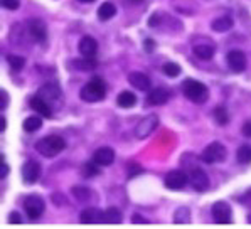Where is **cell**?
Listing matches in <instances>:
<instances>
[{
	"mask_svg": "<svg viewBox=\"0 0 251 229\" xmlns=\"http://www.w3.org/2000/svg\"><path fill=\"white\" fill-rule=\"evenodd\" d=\"M182 93L189 102L198 104L206 103L207 98H209V89H207L206 84L198 79H192V77H189L182 83Z\"/></svg>",
	"mask_w": 251,
	"mask_h": 229,
	"instance_id": "obj_1",
	"label": "cell"
},
{
	"mask_svg": "<svg viewBox=\"0 0 251 229\" xmlns=\"http://www.w3.org/2000/svg\"><path fill=\"white\" fill-rule=\"evenodd\" d=\"M81 100L86 103H96L101 102L103 98L106 96V84L101 77H93L91 81H88L86 84L83 86L79 93Z\"/></svg>",
	"mask_w": 251,
	"mask_h": 229,
	"instance_id": "obj_2",
	"label": "cell"
},
{
	"mask_svg": "<svg viewBox=\"0 0 251 229\" xmlns=\"http://www.w3.org/2000/svg\"><path fill=\"white\" fill-rule=\"evenodd\" d=\"M64 149H66V142H64V138H61L59 135H48V137L41 138V140L36 143L37 152L48 158L56 157V155L63 152Z\"/></svg>",
	"mask_w": 251,
	"mask_h": 229,
	"instance_id": "obj_3",
	"label": "cell"
},
{
	"mask_svg": "<svg viewBox=\"0 0 251 229\" xmlns=\"http://www.w3.org/2000/svg\"><path fill=\"white\" fill-rule=\"evenodd\" d=\"M226 155H227V150L223 143L212 142L202 150L201 158H202V162H206V164H219V162L226 160Z\"/></svg>",
	"mask_w": 251,
	"mask_h": 229,
	"instance_id": "obj_4",
	"label": "cell"
},
{
	"mask_svg": "<svg viewBox=\"0 0 251 229\" xmlns=\"http://www.w3.org/2000/svg\"><path fill=\"white\" fill-rule=\"evenodd\" d=\"M44 209H46V203L41 196H37V194H30V196L25 197L24 211H25V214L30 221L39 219V217L44 214Z\"/></svg>",
	"mask_w": 251,
	"mask_h": 229,
	"instance_id": "obj_5",
	"label": "cell"
},
{
	"mask_svg": "<svg viewBox=\"0 0 251 229\" xmlns=\"http://www.w3.org/2000/svg\"><path fill=\"white\" fill-rule=\"evenodd\" d=\"M157 127H159V116L157 115L145 116V118H142L140 122H138V125L135 127V137L144 140V138L153 133V130H155Z\"/></svg>",
	"mask_w": 251,
	"mask_h": 229,
	"instance_id": "obj_6",
	"label": "cell"
},
{
	"mask_svg": "<svg viewBox=\"0 0 251 229\" xmlns=\"http://www.w3.org/2000/svg\"><path fill=\"white\" fill-rule=\"evenodd\" d=\"M189 180V176L182 170H171V172L165 176L164 178V184L167 189L171 191H179V189H184L185 184Z\"/></svg>",
	"mask_w": 251,
	"mask_h": 229,
	"instance_id": "obj_7",
	"label": "cell"
},
{
	"mask_svg": "<svg viewBox=\"0 0 251 229\" xmlns=\"http://www.w3.org/2000/svg\"><path fill=\"white\" fill-rule=\"evenodd\" d=\"M189 182H191V185L198 192H202L209 187V177H207V174L202 169H198V167L191 169V172H189Z\"/></svg>",
	"mask_w": 251,
	"mask_h": 229,
	"instance_id": "obj_8",
	"label": "cell"
},
{
	"mask_svg": "<svg viewBox=\"0 0 251 229\" xmlns=\"http://www.w3.org/2000/svg\"><path fill=\"white\" fill-rule=\"evenodd\" d=\"M37 96H41L42 100H46V102L52 106L54 103L61 102V89H59L57 84H54V83H46V84H42V86L39 88Z\"/></svg>",
	"mask_w": 251,
	"mask_h": 229,
	"instance_id": "obj_9",
	"label": "cell"
},
{
	"mask_svg": "<svg viewBox=\"0 0 251 229\" xmlns=\"http://www.w3.org/2000/svg\"><path fill=\"white\" fill-rule=\"evenodd\" d=\"M27 32H29V36L36 42H42L48 37V27H46V24L41 19H32L27 24Z\"/></svg>",
	"mask_w": 251,
	"mask_h": 229,
	"instance_id": "obj_10",
	"label": "cell"
},
{
	"mask_svg": "<svg viewBox=\"0 0 251 229\" xmlns=\"http://www.w3.org/2000/svg\"><path fill=\"white\" fill-rule=\"evenodd\" d=\"M226 63L234 73H243L246 69V54L243 51H229L226 56Z\"/></svg>",
	"mask_w": 251,
	"mask_h": 229,
	"instance_id": "obj_11",
	"label": "cell"
},
{
	"mask_svg": "<svg viewBox=\"0 0 251 229\" xmlns=\"http://www.w3.org/2000/svg\"><path fill=\"white\" fill-rule=\"evenodd\" d=\"M212 217L218 224H229L231 223V207L225 201H219L212 205Z\"/></svg>",
	"mask_w": 251,
	"mask_h": 229,
	"instance_id": "obj_12",
	"label": "cell"
},
{
	"mask_svg": "<svg viewBox=\"0 0 251 229\" xmlns=\"http://www.w3.org/2000/svg\"><path fill=\"white\" fill-rule=\"evenodd\" d=\"M39 177H41V165L36 160H29L22 167V178H24L27 184H36Z\"/></svg>",
	"mask_w": 251,
	"mask_h": 229,
	"instance_id": "obj_13",
	"label": "cell"
},
{
	"mask_svg": "<svg viewBox=\"0 0 251 229\" xmlns=\"http://www.w3.org/2000/svg\"><path fill=\"white\" fill-rule=\"evenodd\" d=\"M93 160L101 167L111 165L115 160V150L110 149V147H101V149L95 150V153H93Z\"/></svg>",
	"mask_w": 251,
	"mask_h": 229,
	"instance_id": "obj_14",
	"label": "cell"
},
{
	"mask_svg": "<svg viewBox=\"0 0 251 229\" xmlns=\"http://www.w3.org/2000/svg\"><path fill=\"white\" fill-rule=\"evenodd\" d=\"M128 83L132 84L133 88L140 89V91H149L150 86H152V81H150V77L144 75V73L140 71H133L128 75Z\"/></svg>",
	"mask_w": 251,
	"mask_h": 229,
	"instance_id": "obj_15",
	"label": "cell"
},
{
	"mask_svg": "<svg viewBox=\"0 0 251 229\" xmlns=\"http://www.w3.org/2000/svg\"><path fill=\"white\" fill-rule=\"evenodd\" d=\"M169 98H171V93H169L165 88L160 86V88L152 89V91L149 93V96H147V103L152 104V106H160V104L167 103Z\"/></svg>",
	"mask_w": 251,
	"mask_h": 229,
	"instance_id": "obj_16",
	"label": "cell"
},
{
	"mask_svg": "<svg viewBox=\"0 0 251 229\" xmlns=\"http://www.w3.org/2000/svg\"><path fill=\"white\" fill-rule=\"evenodd\" d=\"M78 49H79L81 56H84V57H95L96 52H98V42H96L95 39L90 37V36H84V37H81Z\"/></svg>",
	"mask_w": 251,
	"mask_h": 229,
	"instance_id": "obj_17",
	"label": "cell"
},
{
	"mask_svg": "<svg viewBox=\"0 0 251 229\" xmlns=\"http://www.w3.org/2000/svg\"><path fill=\"white\" fill-rule=\"evenodd\" d=\"M30 108H32L36 113H39L41 116H46V118H51L52 116V106L37 95L30 98Z\"/></svg>",
	"mask_w": 251,
	"mask_h": 229,
	"instance_id": "obj_18",
	"label": "cell"
},
{
	"mask_svg": "<svg viewBox=\"0 0 251 229\" xmlns=\"http://www.w3.org/2000/svg\"><path fill=\"white\" fill-rule=\"evenodd\" d=\"M79 221L83 224H103V211L96 207H88L79 214Z\"/></svg>",
	"mask_w": 251,
	"mask_h": 229,
	"instance_id": "obj_19",
	"label": "cell"
},
{
	"mask_svg": "<svg viewBox=\"0 0 251 229\" xmlns=\"http://www.w3.org/2000/svg\"><path fill=\"white\" fill-rule=\"evenodd\" d=\"M192 51H194V54L199 57V59H206L207 61V59H212L216 48L211 44V42H206V44H194Z\"/></svg>",
	"mask_w": 251,
	"mask_h": 229,
	"instance_id": "obj_20",
	"label": "cell"
},
{
	"mask_svg": "<svg viewBox=\"0 0 251 229\" xmlns=\"http://www.w3.org/2000/svg\"><path fill=\"white\" fill-rule=\"evenodd\" d=\"M123 219V214L118 207H108L103 211V223L105 224H120Z\"/></svg>",
	"mask_w": 251,
	"mask_h": 229,
	"instance_id": "obj_21",
	"label": "cell"
},
{
	"mask_svg": "<svg viewBox=\"0 0 251 229\" xmlns=\"http://www.w3.org/2000/svg\"><path fill=\"white\" fill-rule=\"evenodd\" d=\"M117 103L120 108H133L137 104V96L132 91H122L117 98Z\"/></svg>",
	"mask_w": 251,
	"mask_h": 229,
	"instance_id": "obj_22",
	"label": "cell"
},
{
	"mask_svg": "<svg viewBox=\"0 0 251 229\" xmlns=\"http://www.w3.org/2000/svg\"><path fill=\"white\" fill-rule=\"evenodd\" d=\"M117 14V7L111 2L101 3V7H98V19L100 21H110L111 17H115Z\"/></svg>",
	"mask_w": 251,
	"mask_h": 229,
	"instance_id": "obj_23",
	"label": "cell"
},
{
	"mask_svg": "<svg viewBox=\"0 0 251 229\" xmlns=\"http://www.w3.org/2000/svg\"><path fill=\"white\" fill-rule=\"evenodd\" d=\"M231 27H233V19L227 17V15L216 19V21H212V24H211V29L216 30V32H226V30H229Z\"/></svg>",
	"mask_w": 251,
	"mask_h": 229,
	"instance_id": "obj_24",
	"label": "cell"
},
{
	"mask_svg": "<svg viewBox=\"0 0 251 229\" xmlns=\"http://www.w3.org/2000/svg\"><path fill=\"white\" fill-rule=\"evenodd\" d=\"M73 68H76V69H81V71H93V69L98 66V63H96L93 57H84L83 56V59H73Z\"/></svg>",
	"mask_w": 251,
	"mask_h": 229,
	"instance_id": "obj_25",
	"label": "cell"
},
{
	"mask_svg": "<svg viewBox=\"0 0 251 229\" xmlns=\"http://www.w3.org/2000/svg\"><path fill=\"white\" fill-rule=\"evenodd\" d=\"M71 192H73V196H75L76 199L81 201V203H86V201H90L91 196H93L91 189L84 187V185H76V187L71 189Z\"/></svg>",
	"mask_w": 251,
	"mask_h": 229,
	"instance_id": "obj_26",
	"label": "cell"
},
{
	"mask_svg": "<svg viewBox=\"0 0 251 229\" xmlns=\"http://www.w3.org/2000/svg\"><path fill=\"white\" fill-rule=\"evenodd\" d=\"M22 127H24L25 131H29V133H34V131H37L42 127V118H41V116H29V118L24 120Z\"/></svg>",
	"mask_w": 251,
	"mask_h": 229,
	"instance_id": "obj_27",
	"label": "cell"
},
{
	"mask_svg": "<svg viewBox=\"0 0 251 229\" xmlns=\"http://www.w3.org/2000/svg\"><path fill=\"white\" fill-rule=\"evenodd\" d=\"M236 158H238L239 164H243V165L251 164V145L245 143V145L239 147L238 152H236Z\"/></svg>",
	"mask_w": 251,
	"mask_h": 229,
	"instance_id": "obj_28",
	"label": "cell"
},
{
	"mask_svg": "<svg viewBox=\"0 0 251 229\" xmlns=\"http://www.w3.org/2000/svg\"><path fill=\"white\" fill-rule=\"evenodd\" d=\"M191 221V211L187 207H180L174 212V223L177 224H187Z\"/></svg>",
	"mask_w": 251,
	"mask_h": 229,
	"instance_id": "obj_29",
	"label": "cell"
},
{
	"mask_svg": "<svg viewBox=\"0 0 251 229\" xmlns=\"http://www.w3.org/2000/svg\"><path fill=\"white\" fill-rule=\"evenodd\" d=\"M7 63H9V66L14 71H21L25 66V57L17 56V54H9V56H7Z\"/></svg>",
	"mask_w": 251,
	"mask_h": 229,
	"instance_id": "obj_30",
	"label": "cell"
},
{
	"mask_svg": "<svg viewBox=\"0 0 251 229\" xmlns=\"http://www.w3.org/2000/svg\"><path fill=\"white\" fill-rule=\"evenodd\" d=\"M214 118L216 122L219 123V125H226L227 122H229V115H227V110L225 106H218L214 110Z\"/></svg>",
	"mask_w": 251,
	"mask_h": 229,
	"instance_id": "obj_31",
	"label": "cell"
},
{
	"mask_svg": "<svg viewBox=\"0 0 251 229\" xmlns=\"http://www.w3.org/2000/svg\"><path fill=\"white\" fill-rule=\"evenodd\" d=\"M100 174V169H98V164L95 160L93 162H88V164L83 165V176L84 177H95Z\"/></svg>",
	"mask_w": 251,
	"mask_h": 229,
	"instance_id": "obj_32",
	"label": "cell"
},
{
	"mask_svg": "<svg viewBox=\"0 0 251 229\" xmlns=\"http://www.w3.org/2000/svg\"><path fill=\"white\" fill-rule=\"evenodd\" d=\"M164 73L169 77H177L180 75V66L176 63H165L164 64Z\"/></svg>",
	"mask_w": 251,
	"mask_h": 229,
	"instance_id": "obj_33",
	"label": "cell"
},
{
	"mask_svg": "<svg viewBox=\"0 0 251 229\" xmlns=\"http://www.w3.org/2000/svg\"><path fill=\"white\" fill-rule=\"evenodd\" d=\"M0 3L7 10H17L19 5H21V0H0Z\"/></svg>",
	"mask_w": 251,
	"mask_h": 229,
	"instance_id": "obj_34",
	"label": "cell"
},
{
	"mask_svg": "<svg viewBox=\"0 0 251 229\" xmlns=\"http://www.w3.org/2000/svg\"><path fill=\"white\" fill-rule=\"evenodd\" d=\"M9 223L10 224H22V217L19 212H10L9 214Z\"/></svg>",
	"mask_w": 251,
	"mask_h": 229,
	"instance_id": "obj_35",
	"label": "cell"
},
{
	"mask_svg": "<svg viewBox=\"0 0 251 229\" xmlns=\"http://www.w3.org/2000/svg\"><path fill=\"white\" fill-rule=\"evenodd\" d=\"M144 46H145V51H147V52H152L153 49H155V42H153L152 39H145V41H144Z\"/></svg>",
	"mask_w": 251,
	"mask_h": 229,
	"instance_id": "obj_36",
	"label": "cell"
},
{
	"mask_svg": "<svg viewBox=\"0 0 251 229\" xmlns=\"http://www.w3.org/2000/svg\"><path fill=\"white\" fill-rule=\"evenodd\" d=\"M160 17V14L159 12H155V14H152V17L149 19V25L150 27H155V25H159V22L160 21H157V19Z\"/></svg>",
	"mask_w": 251,
	"mask_h": 229,
	"instance_id": "obj_37",
	"label": "cell"
},
{
	"mask_svg": "<svg viewBox=\"0 0 251 229\" xmlns=\"http://www.w3.org/2000/svg\"><path fill=\"white\" fill-rule=\"evenodd\" d=\"M241 131H243V135H245V137L251 138V122H246L245 125H243Z\"/></svg>",
	"mask_w": 251,
	"mask_h": 229,
	"instance_id": "obj_38",
	"label": "cell"
},
{
	"mask_svg": "<svg viewBox=\"0 0 251 229\" xmlns=\"http://www.w3.org/2000/svg\"><path fill=\"white\" fill-rule=\"evenodd\" d=\"M132 221H133V223H137V224H147V223H149V221H147L145 217H142L140 214H133Z\"/></svg>",
	"mask_w": 251,
	"mask_h": 229,
	"instance_id": "obj_39",
	"label": "cell"
},
{
	"mask_svg": "<svg viewBox=\"0 0 251 229\" xmlns=\"http://www.w3.org/2000/svg\"><path fill=\"white\" fill-rule=\"evenodd\" d=\"M241 203H243V204H246V205H248V207H251V189H250L248 192L245 194V196H243Z\"/></svg>",
	"mask_w": 251,
	"mask_h": 229,
	"instance_id": "obj_40",
	"label": "cell"
},
{
	"mask_svg": "<svg viewBox=\"0 0 251 229\" xmlns=\"http://www.w3.org/2000/svg\"><path fill=\"white\" fill-rule=\"evenodd\" d=\"M7 104H9V96H7V93L2 89V110H5Z\"/></svg>",
	"mask_w": 251,
	"mask_h": 229,
	"instance_id": "obj_41",
	"label": "cell"
},
{
	"mask_svg": "<svg viewBox=\"0 0 251 229\" xmlns=\"http://www.w3.org/2000/svg\"><path fill=\"white\" fill-rule=\"evenodd\" d=\"M7 174H9V165H7L5 162H3V165H2V176H0V177L5 178V177H7Z\"/></svg>",
	"mask_w": 251,
	"mask_h": 229,
	"instance_id": "obj_42",
	"label": "cell"
},
{
	"mask_svg": "<svg viewBox=\"0 0 251 229\" xmlns=\"http://www.w3.org/2000/svg\"><path fill=\"white\" fill-rule=\"evenodd\" d=\"M5 127H7V120H5V116H2V131L5 130Z\"/></svg>",
	"mask_w": 251,
	"mask_h": 229,
	"instance_id": "obj_43",
	"label": "cell"
},
{
	"mask_svg": "<svg viewBox=\"0 0 251 229\" xmlns=\"http://www.w3.org/2000/svg\"><path fill=\"white\" fill-rule=\"evenodd\" d=\"M78 2H83V3H90V2H95V0H78Z\"/></svg>",
	"mask_w": 251,
	"mask_h": 229,
	"instance_id": "obj_44",
	"label": "cell"
}]
</instances>
